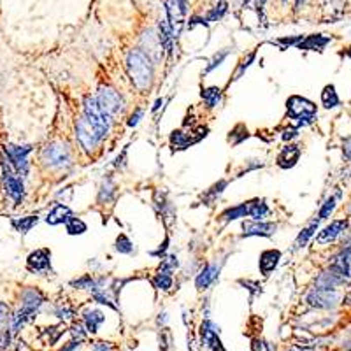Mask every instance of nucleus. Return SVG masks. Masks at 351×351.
Returning <instances> with one entry per match:
<instances>
[{"label":"nucleus","instance_id":"13","mask_svg":"<svg viewBox=\"0 0 351 351\" xmlns=\"http://www.w3.org/2000/svg\"><path fill=\"white\" fill-rule=\"evenodd\" d=\"M276 230L274 221H242V237H272Z\"/></svg>","mask_w":351,"mask_h":351},{"label":"nucleus","instance_id":"50","mask_svg":"<svg viewBox=\"0 0 351 351\" xmlns=\"http://www.w3.org/2000/svg\"><path fill=\"white\" fill-rule=\"evenodd\" d=\"M342 155L348 162H351V137H346L344 143H342Z\"/></svg>","mask_w":351,"mask_h":351},{"label":"nucleus","instance_id":"32","mask_svg":"<svg viewBox=\"0 0 351 351\" xmlns=\"http://www.w3.org/2000/svg\"><path fill=\"white\" fill-rule=\"evenodd\" d=\"M151 283L156 290H162V292H169L172 288V274L163 272V270H156V274L151 279Z\"/></svg>","mask_w":351,"mask_h":351},{"label":"nucleus","instance_id":"34","mask_svg":"<svg viewBox=\"0 0 351 351\" xmlns=\"http://www.w3.org/2000/svg\"><path fill=\"white\" fill-rule=\"evenodd\" d=\"M114 193H116V185L113 183V179L111 178L104 179L100 190H98V202H100V204H109L114 198Z\"/></svg>","mask_w":351,"mask_h":351},{"label":"nucleus","instance_id":"25","mask_svg":"<svg viewBox=\"0 0 351 351\" xmlns=\"http://www.w3.org/2000/svg\"><path fill=\"white\" fill-rule=\"evenodd\" d=\"M169 141H170V146H172L174 150H178V151L186 150V148L193 146V144L197 143V141L193 139L192 133H186L183 130H172V132H170Z\"/></svg>","mask_w":351,"mask_h":351},{"label":"nucleus","instance_id":"57","mask_svg":"<svg viewBox=\"0 0 351 351\" xmlns=\"http://www.w3.org/2000/svg\"><path fill=\"white\" fill-rule=\"evenodd\" d=\"M174 2L178 4V6H181L185 11H186V7H188V0H174Z\"/></svg>","mask_w":351,"mask_h":351},{"label":"nucleus","instance_id":"12","mask_svg":"<svg viewBox=\"0 0 351 351\" xmlns=\"http://www.w3.org/2000/svg\"><path fill=\"white\" fill-rule=\"evenodd\" d=\"M200 342L204 348L211 351H227L220 339V327L209 318H205L200 325Z\"/></svg>","mask_w":351,"mask_h":351},{"label":"nucleus","instance_id":"30","mask_svg":"<svg viewBox=\"0 0 351 351\" xmlns=\"http://www.w3.org/2000/svg\"><path fill=\"white\" fill-rule=\"evenodd\" d=\"M318 227H320V220H314L312 223H309L306 228H302V232H300L299 235H297V239H295V250H300V248H304L307 244L309 239L312 237V235L316 234V230H318Z\"/></svg>","mask_w":351,"mask_h":351},{"label":"nucleus","instance_id":"49","mask_svg":"<svg viewBox=\"0 0 351 351\" xmlns=\"http://www.w3.org/2000/svg\"><path fill=\"white\" fill-rule=\"evenodd\" d=\"M167 248H169V237H165V241H163V244H160V248L156 251H151V257H158V258H163V255H165Z\"/></svg>","mask_w":351,"mask_h":351},{"label":"nucleus","instance_id":"29","mask_svg":"<svg viewBox=\"0 0 351 351\" xmlns=\"http://www.w3.org/2000/svg\"><path fill=\"white\" fill-rule=\"evenodd\" d=\"M322 106L325 109H335L341 106V98H339L334 85H327L322 90Z\"/></svg>","mask_w":351,"mask_h":351},{"label":"nucleus","instance_id":"10","mask_svg":"<svg viewBox=\"0 0 351 351\" xmlns=\"http://www.w3.org/2000/svg\"><path fill=\"white\" fill-rule=\"evenodd\" d=\"M26 270L32 274H49L51 267V251L48 248H39L26 257Z\"/></svg>","mask_w":351,"mask_h":351},{"label":"nucleus","instance_id":"51","mask_svg":"<svg viewBox=\"0 0 351 351\" xmlns=\"http://www.w3.org/2000/svg\"><path fill=\"white\" fill-rule=\"evenodd\" d=\"M7 316H9V307H7V304L0 302V327L7 322Z\"/></svg>","mask_w":351,"mask_h":351},{"label":"nucleus","instance_id":"33","mask_svg":"<svg viewBox=\"0 0 351 351\" xmlns=\"http://www.w3.org/2000/svg\"><path fill=\"white\" fill-rule=\"evenodd\" d=\"M341 195H342V193L337 192L335 195H330L329 198H327L325 204H323L322 207H320V211H318V220L320 221L330 218V215L335 211V207H337V202H339V198H341Z\"/></svg>","mask_w":351,"mask_h":351},{"label":"nucleus","instance_id":"16","mask_svg":"<svg viewBox=\"0 0 351 351\" xmlns=\"http://www.w3.org/2000/svg\"><path fill=\"white\" fill-rule=\"evenodd\" d=\"M220 269H221V267L218 265V263H207V265L202 267V270L197 274V277H195V286H197L198 292H204V290H207L209 286L218 279Z\"/></svg>","mask_w":351,"mask_h":351},{"label":"nucleus","instance_id":"59","mask_svg":"<svg viewBox=\"0 0 351 351\" xmlns=\"http://www.w3.org/2000/svg\"><path fill=\"white\" fill-rule=\"evenodd\" d=\"M163 104V98H158V100L155 102V106H153V113H156V111L160 109V106Z\"/></svg>","mask_w":351,"mask_h":351},{"label":"nucleus","instance_id":"28","mask_svg":"<svg viewBox=\"0 0 351 351\" xmlns=\"http://www.w3.org/2000/svg\"><path fill=\"white\" fill-rule=\"evenodd\" d=\"M39 223V216L37 215H30V216H23V218H13L11 220V225H13V228L16 232H20V234H28L30 230H32L36 225Z\"/></svg>","mask_w":351,"mask_h":351},{"label":"nucleus","instance_id":"18","mask_svg":"<svg viewBox=\"0 0 351 351\" xmlns=\"http://www.w3.org/2000/svg\"><path fill=\"white\" fill-rule=\"evenodd\" d=\"M72 218H74L72 209L68 207L67 204H60V202H56V204L51 207V211L48 213V216H46V223L51 225V227H56V225H62V223L67 225Z\"/></svg>","mask_w":351,"mask_h":351},{"label":"nucleus","instance_id":"27","mask_svg":"<svg viewBox=\"0 0 351 351\" xmlns=\"http://www.w3.org/2000/svg\"><path fill=\"white\" fill-rule=\"evenodd\" d=\"M269 215H270V207H269V204H267L265 198H253L250 218L253 221H265V218Z\"/></svg>","mask_w":351,"mask_h":351},{"label":"nucleus","instance_id":"20","mask_svg":"<svg viewBox=\"0 0 351 351\" xmlns=\"http://www.w3.org/2000/svg\"><path fill=\"white\" fill-rule=\"evenodd\" d=\"M281 260V251L279 250H265L260 253L258 258V269L263 276H270L274 269L277 267V263Z\"/></svg>","mask_w":351,"mask_h":351},{"label":"nucleus","instance_id":"40","mask_svg":"<svg viewBox=\"0 0 351 351\" xmlns=\"http://www.w3.org/2000/svg\"><path fill=\"white\" fill-rule=\"evenodd\" d=\"M71 286H74L76 290H93L95 286H97V277H93L91 274H85V276H81L79 279H74L71 281Z\"/></svg>","mask_w":351,"mask_h":351},{"label":"nucleus","instance_id":"43","mask_svg":"<svg viewBox=\"0 0 351 351\" xmlns=\"http://www.w3.org/2000/svg\"><path fill=\"white\" fill-rule=\"evenodd\" d=\"M304 36H295V37H281V39L272 41V44L279 46L281 49H288V48H297L300 43H302Z\"/></svg>","mask_w":351,"mask_h":351},{"label":"nucleus","instance_id":"23","mask_svg":"<svg viewBox=\"0 0 351 351\" xmlns=\"http://www.w3.org/2000/svg\"><path fill=\"white\" fill-rule=\"evenodd\" d=\"M346 279L339 277L337 274H334L332 270H323L314 281V288L316 290H337L341 285H344Z\"/></svg>","mask_w":351,"mask_h":351},{"label":"nucleus","instance_id":"48","mask_svg":"<svg viewBox=\"0 0 351 351\" xmlns=\"http://www.w3.org/2000/svg\"><path fill=\"white\" fill-rule=\"evenodd\" d=\"M9 339H11L9 329H2V327H0V349L9 346Z\"/></svg>","mask_w":351,"mask_h":351},{"label":"nucleus","instance_id":"37","mask_svg":"<svg viewBox=\"0 0 351 351\" xmlns=\"http://www.w3.org/2000/svg\"><path fill=\"white\" fill-rule=\"evenodd\" d=\"M248 137H250V132H248V128L244 127L242 123H239V125H235V127L230 130L228 141H230L232 146H237V144H241L242 141H246Z\"/></svg>","mask_w":351,"mask_h":351},{"label":"nucleus","instance_id":"45","mask_svg":"<svg viewBox=\"0 0 351 351\" xmlns=\"http://www.w3.org/2000/svg\"><path fill=\"white\" fill-rule=\"evenodd\" d=\"M143 116H144V109L143 108H137L130 114V118H128V127H137V125H139V121L143 120Z\"/></svg>","mask_w":351,"mask_h":351},{"label":"nucleus","instance_id":"56","mask_svg":"<svg viewBox=\"0 0 351 351\" xmlns=\"http://www.w3.org/2000/svg\"><path fill=\"white\" fill-rule=\"evenodd\" d=\"M265 2L267 0H255V7H257L258 14H262V16H263V9H265Z\"/></svg>","mask_w":351,"mask_h":351},{"label":"nucleus","instance_id":"14","mask_svg":"<svg viewBox=\"0 0 351 351\" xmlns=\"http://www.w3.org/2000/svg\"><path fill=\"white\" fill-rule=\"evenodd\" d=\"M329 270L348 281L351 276V246H346L330 260Z\"/></svg>","mask_w":351,"mask_h":351},{"label":"nucleus","instance_id":"58","mask_svg":"<svg viewBox=\"0 0 351 351\" xmlns=\"http://www.w3.org/2000/svg\"><path fill=\"white\" fill-rule=\"evenodd\" d=\"M304 4H306V0H295V11H300V9H302Z\"/></svg>","mask_w":351,"mask_h":351},{"label":"nucleus","instance_id":"6","mask_svg":"<svg viewBox=\"0 0 351 351\" xmlns=\"http://www.w3.org/2000/svg\"><path fill=\"white\" fill-rule=\"evenodd\" d=\"M0 162H2V181L7 197L14 202V205H20L25 200V193H26L25 185H23V178H20V176L14 172V169L9 165V162H7L4 155L0 158Z\"/></svg>","mask_w":351,"mask_h":351},{"label":"nucleus","instance_id":"15","mask_svg":"<svg viewBox=\"0 0 351 351\" xmlns=\"http://www.w3.org/2000/svg\"><path fill=\"white\" fill-rule=\"evenodd\" d=\"M348 225H349V221L346 220V218L330 221V223L327 225V227L323 228V230L318 234V237H316V244H320V246H323V244H330V242H334L335 239L341 237V235L344 234L346 228H348Z\"/></svg>","mask_w":351,"mask_h":351},{"label":"nucleus","instance_id":"55","mask_svg":"<svg viewBox=\"0 0 351 351\" xmlns=\"http://www.w3.org/2000/svg\"><path fill=\"white\" fill-rule=\"evenodd\" d=\"M93 351H113V346L109 342H95Z\"/></svg>","mask_w":351,"mask_h":351},{"label":"nucleus","instance_id":"31","mask_svg":"<svg viewBox=\"0 0 351 351\" xmlns=\"http://www.w3.org/2000/svg\"><path fill=\"white\" fill-rule=\"evenodd\" d=\"M202 100L205 102L207 108H216L218 102L221 100V88L218 86H209V88H202L200 91Z\"/></svg>","mask_w":351,"mask_h":351},{"label":"nucleus","instance_id":"53","mask_svg":"<svg viewBox=\"0 0 351 351\" xmlns=\"http://www.w3.org/2000/svg\"><path fill=\"white\" fill-rule=\"evenodd\" d=\"M72 334H74V337H78V341H81V339H85L86 332L83 330L81 325H74L72 327Z\"/></svg>","mask_w":351,"mask_h":351},{"label":"nucleus","instance_id":"62","mask_svg":"<svg viewBox=\"0 0 351 351\" xmlns=\"http://www.w3.org/2000/svg\"><path fill=\"white\" fill-rule=\"evenodd\" d=\"M281 2H283V4H286V0H281Z\"/></svg>","mask_w":351,"mask_h":351},{"label":"nucleus","instance_id":"26","mask_svg":"<svg viewBox=\"0 0 351 351\" xmlns=\"http://www.w3.org/2000/svg\"><path fill=\"white\" fill-rule=\"evenodd\" d=\"M228 186V181L227 179H220V181H216L215 185L211 186L209 190H205L204 193H202V202H204L205 205H213L216 200H218V197L221 195V193L225 192V188Z\"/></svg>","mask_w":351,"mask_h":351},{"label":"nucleus","instance_id":"22","mask_svg":"<svg viewBox=\"0 0 351 351\" xmlns=\"http://www.w3.org/2000/svg\"><path fill=\"white\" fill-rule=\"evenodd\" d=\"M251 204H253V200L241 202V204H237V205L227 207L220 215L221 221H225V223H230V221H234V220H241V218H246V216H250Z\"/></svg>","mask_w":351,"mask_h":351},{"label":"nucleus","instance_id":"4","mask_svg":"<svg viewBox=\"0 0 351 351\" xmlns=\"http://www.w3.org/2000/svg\"><path fill=\"white\" fill-rule=\"evenodd\" d=\"M286 113H288L290 120L295 121L297 127H307L314 121L316 114H318V108L307 98L292 95L286 100Z\"/></svg>","mask_w":351,"mask_h":351},{"label":"nucleus","instance_id":"36","mask_svg":"<svg viewBox=\"0 0 351 351\" xmlns=\"http://www.w3.org/2000/svg\"><path fill=\"white\" fill-rule=\"evenodd\" d=\"M114 250L121 255H132L135 251V248H133V242L127 234H120L116 237V242H114Z\"/></svg>","mask_w":351,"mask_h":351},{"label":"nucleus","instance_id":"8","mask_svg":"<svg viewBox=\"0 0 351 351\" xmlns=\"http://www.w3.org/2000/svg\"><path fill=\"white\" fill-rule=\"evenodd\" d=\"M97 102L100 104V108L109 114L111 118L120 114L125 109V98L120 95V91H116L111 86H100L97 91Z\"/></svg>","mask_w":351,"mask_h":351},{"label":"nucleus","instance_id":"38","mask_svg":"<svg viewBox=\"0 0 351 351\" xmlns=\"http://www.w3.org/2000/svg\"><path fill=\"white\" fill-rule=\"evenodd\" d=\"M228 11V4L225 2V0H220L218 4H216L215 7H213L211 11H209L207 14H205V20H207V23H213V21H220L221 18L227 14Z\"/></svg>","mask_w":351,"mask_h":351},{"label":"nucleus","instance_id":"1","mask_svg":"<svg viewBox=\"0 0 351 351\" xmlns=\"http://www.w3.org/2000/svg\"><path fill=\"white\" fill-rule=\"evenodd\" d=\"M127 72L137 90L144 91L153 83V60L143 49H132L127 55Z\"/></svg>","mask_w":351,"mask_h":351},{"label":"nucleus","instance_id":"46","mask_svg":"<svg viewBox=\"0 0 351 351\" xmlns=\"http://www.w3.org/2000/svg\"><path fill=\"white\" fill-rule=\"evenodd\" d=\"M169 348H170V334L167 332V329H163L162 334H160V349L169 351Z\"/></svg>","mask_w":351,"mask_h":351},{"label":"nucleus","instance_id":"7","mask_svg":"<svg viewBox=\"0 0 351 351\" xmlns=\"http://www.w3.org/2000/svg\"><path fill=\"white\" fill-rule=\"evenodd\" d=\"M41 162L49 169H63L72 163L71 150L62 143H51L41 151Z\"/></svg>","mask_w":351,"mask_h":351},{"label":"nucleus","instance_id":"19","mask_svg":"<svg viewBox=\"0 0 351 351\" xmlns=\"http://www.w3.org/2000/svg\"><path fill=\"white\" fill-rule=\"evenodd\" d=\"M330 43H332V37H329V36H323V33H311V36H304L302 43L297 46V49L322 53Z\"/></svg>","mask_w":351,"mask_h":351},{"label":"nucleus","instance_id":"39","mask_svg":"<svg viewBox=\"0 0 351 351\" xmlns=\"http://www.w3.org/2000/svg\"><path fill=\"white\" fill-rule=\"evenodd\" d=\"M65 230L68 235H83L88 230V225L81 218H76L74 216V218L65 225Z\"/></svg>","mask_w":351,"mask_h":351},{"label":"nucleus","instance_id":"9","mask_svg":"<svg viewBox=\"0 0 351 351\" xmlns=\"http://www.w3.org/2000/svg\"><path fill=\"white\" fill-rule=\"evenodd\" d=\"M76 139H78V143L81 144L83 151H85L86 155L93 153L95 148H97V144L100 143L97 137V133H95V130H93V127H91L90 121H88L85 116L79 118V120L76 121Z\"/></svg>","mask_w":351,"mask_h":351},{"label":"nucleus","instance_id":"11","mask_svg":"<svg viewBox=\"0 0 351 351\" xmlns=\"http://www.w3.org/2000/svg\"><path fill=\"white\" fill-rule=\"evenodd\" d=\"M339 300H341V295H339L337 290L312 288L306 297V302L311 307H316V309H334L337 306Z\"/></svg>","mask_w":351,"mask_h":351},{"label":"nucleus","instance_id":"41","mask_svg":"<svg viewBox=\"0 0 351 351\" xmlns=\"http://www.w3.org/2000/svg\"><path fill=\"white\" fill-rule=\"evenodd\" d=\"M255 58H257V49H255V51H251L250 55L244 56V58L241 60V63H239L237 71H235V74H234V81H235V79H241L242 78V74L246 72V68H250L251 63L255 62Z\"/></svg>","mask_w":351,"mask_h":351},{"label":"nucleus","instance_id":"44","mask_svg":"<svg viewBox=\"0 0 351 351\" xmlns=\"http://www.w3.org/2000/svg\"><path fill=\"white\" fill-rule=\"evenodd\" d=\"M55 314L58 316L60 320H63V322H68V320L74 318V309L65 306V304H60V306H56L55 309Z\"/></svg>","mask_w":351,"mask_h":351},{"label":"nucleus","instance_id":"47","mask_svg":"<svg viewBox=\"0 0 351 351\" xmlns=\"http://www.w3.org/2000/svg\"><path fill=\"white\" fill-rule=\"evenodd\" d=\"M239 283L246 286V288L250 290V292L253 293V295H257V293H260V292H262V286L258 285L257 281H250V279H248V281H244V279H241V281H239Z\"/></svg>","mask_w":351,"mask_h":351},{"label":"nucleus","instance_id":"54","mask_svg":"<svg viewBox=\"0 0 351 351\" xmlns=\"http://www.w3.org/2000/svg\"><path fill=\"white\" fill-rule=\"evenodd\" d=\"M127 148H125L123 151H121V155L116 156V160H114V167H123L125 165V158H127Z\"/></svg>","mask_w":351,"mask_h":351},{"label":"nucleus","instance_id":"60","mask_svg":"<svg viewBox=\"0 0 351 351\" xmlns=\"http://www.w3.org/2000/svg\"><path fill=\"white\" fill-rule=\"evenodd\" d=\"M346 56H348V58H351V46L348 49H346Z\"/></svg>","mask_w":351,"mask_h":351},{"label":"nucleus","instance_id":"3","mask_svg":"<svg viewBox=\"0 0 351 351\" xmlns=\"http://www.w3.org/2000/svg\"><path fill=\"white\" fill-rule=\"evenodd\" d=\"M83 111H85V118L90 121V125L93 127L95 133H97L98 141H104L108 137L111 130V116L100 108V104L97 102V98L88 95L83 104Z\"/></svg>","mask_w":351,"mask_h":351},{"label":"nucleus","instance_id":"5","mask_svg":"<svg viewBox=\"0 0 351 351\" xmlns=\"http://www.w3.org/2000/svg\"><path fill=\"white\" fill-rule=\"evenodd\" d=\"M32 150L33 146H30V144H6V146H2V155L6 156L9 165L20 178H26V174H28V155L32 153Z\"/></svg>","mask_w":351,"mask_h":351},{"label":"nucleus","instance_id":"24","mask_svg":"<svg viewBox=\"0 0 351 351\" xmlns=\"http://www.w3.org/2000/svg\"><path fill=\"white\" fill-rule=\"evenodd\" d=\"M83 320H85L86 332L95 334V332L98 330V327L106 322V316H104V312L98 311V309H86V311L83 312Z\"/></svg>","mask_w":351,"mask_h":351},{"label":"nucleus","instance_id":"35","mask_svg":"<svg viewBox=\"0 0 351 351\" xmlns=\"http://www.w3.org/2000/svg\"><path fill=\"white\" fill-rule=\"evenodd\" d=\"M230 55V48H225V49H220L218 53H215V56H213L211 60H209V63H207V67L204 68V72H202V76H207L209 72H213L215 71L216 67H220L221 63L227 60V56Z\"/></svg>","mask_w":351,"mask_h":351},{"label":"nucleus","instance_id":"2","mask_svg":"<svg viewBox=\"0 0 351 351\" xmlns=\"http://www.w3.org/2000/svg\"><path fill=\"white\" fill-rule=\"evenodd\" d=\"M44 304V295L37 288H25L21 292V306L9 318L11 330L18 332L25 325L26 322H32L36 318L37 311L43 307Z\"/></svg>","mask_w":351,"mask_h":351},{"label":"nucleus","instance_id":"21","mask_svg":"<svg viewBox=\"0 0 351 351\" xmlns=\"http://www.w3.org/2000/svg\"><path fill=\"white\" fill-rule=\"evenodd\" d=\"M156 36H158V41H160V44H162L163 51H165L167 55H172L176 33H174L172 26H170V23L167 18L158 23V33H156Z\"/></svg>","mask_w":351,"mask_h":351},{"label":"nucleus","instance_id":"42","mask_svg":"<svg viewBox=\"0 0 351 351\" xmlns=\"http://www.w3.org/2000/svg\"><path fill=\"white\" fill-rule=\"evenodd\" d=\"M179 267V260L176 255H167V257L162 258V262H160L158 265V270H163V272H170L172 274L176 269Z\"/></svg>","mask_w":351,"mask_h":351},{"label":"nucleus","instance_id":"61","mask_svg":"<svg viewBox=\"0 0 351 351\" xmlns=\"http://www.w3.org/2000/svg\"><path fill=\"white\" fill-rule=\"evenodd\" d=\"M288 351H300V349H288ZM302 351H311V349H302Z\"/></svg>","mask_w":351,"mask_h":351},{"label":"nucleus","instance_id":"52","mask_svg":"<svg viewBox=\"0 0 351 351\" xmlns=\"http://www.w3.org/2000/svg\"><path fill=\"white\" fill-rule=\"evenodd\" d=\"M299 135V130L297 128H285L283 130V141H292V139H295V137Z\"/></svg>","mask_w":351,"mask_h":351},{"label":"nucleus","instance_id":"17","mask_svg":"<svg viewBox=\"0 0 351 351\" xmlns=\"http://www.w3.org/2000/svg\"><path fill=\"white\" fill-rule=\"evenodd\" d=\"M300 153H302V151H300V148L297 146V144L288 143L283 150L279 151V155H277V158H276L277 167H279V169H285V170L295 167L297 162H299V158H300Z\"/></svg>","mask_w":351,"mask_h":351}]
</instances>
